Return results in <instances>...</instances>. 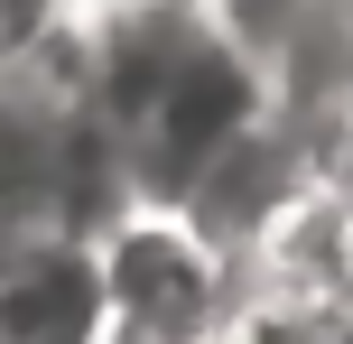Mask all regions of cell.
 I'll return each mask as SVG.
<instances>
[{"label": "cell", "instance_id": "277c9868", "mask_svg": "<svg viewBox=\"0 0 353 344\" xmlns=\"http://www.w3.org/2000/svg\"><path fill=\"white\" fill-rule=\"evenodd\" d=\"M307 10H316V0H205V19L232 37V47H251V56H270Z\"/></svg>", "mask_w": 353, "mask_h": 344}, {"label": "cell", "instance_id": "8992f818", "mask_svg": "<svg viewBox=\"0 0 353 344\" xmlns=\"http://www.w3.org/2000/svg\"><path fill=\"white\" fill-rule=\"evenodd\" d=\"M335 289L353 298V205H344V270H335Z\"/></svg>", "mask_w": 353, "mask_h": 344}, {"label": "cell", "instance_id": "5b68a950", "mask_svg": "<svg viewBox=\"0 0 353 344\" xmlns=\"http://www.w3.org/2000/svg\"><path fill=\"white\" fill-rule=\"evenodd\" d=\"M307 149H316V168H325V186H344V196H353V93H344L335 112H325L316 130H307Z\"/></svg>", "mask_w": 353, "mask_h": 344}, {"label": "cell", "instance_id": "7a4b0ae2", "mask_svg": "<svg viewBox=\"0 0 353 344\" xmlns=\"http://www.w3.org/2000/svg\"><path fill=\"white\" fill-rule=\"evenodd\" d=\"M261 112H270V74H261V56L232 47L223 28H205V37L168 65V84L149 93V103L130 112L112 140H121L130 186H140V196H159V205H176V196L195 186V168H205L232 130H251Z\"/></svg>", "mask_w": 353, "mask_h": 344}, {"label": "cell", "instance_id": "6da1fadb", "mask_svg": "<svg viewBox=\"0 0 353 344\" xmlns=\"http://www.w3.org/2000/svg\"><path fill=\"white\" fill-rule=\"evenodd\" d=\"M93 270L112 298V344H214L242 298V261L159 196H130L93 233Z\"/></svg>", "mask_w": 353, "mask_h": 344}, {"label": "cell", "instance_id": "3957f363", "mask_svg": "<svg viewBox=\"0 0 353 344\" xmlns=\"http://www.w3.org/2000/svg\"><path fill=\"white\" fill-rule=\"evenodd\" d=\"M0 344H112L93 233H65V223L0 233Z\"/></svg>", "mask_w": 353, "mask_h": 344}]
</instances>
